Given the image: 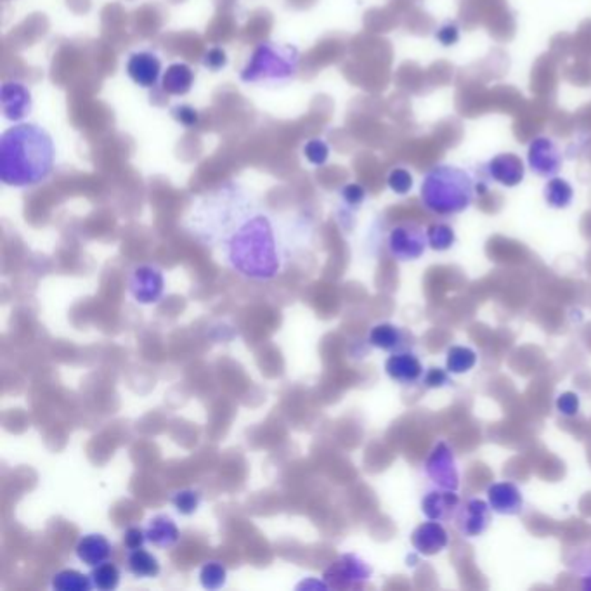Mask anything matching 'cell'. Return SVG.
<instances>
[{"label":"cell","mask_w":591,"mask_h":591,"mask_svg":"<svg viewBox=\"0 0 591 591\" xmlns=\"http://www.w3.org/2000/svg\"><path fill=\"white\" fill-rule=\"evenodd\" d=\"M188 229L228 269L257 283L276 279L296 252L276 216L237 182L198 198Z\"/></svg>","instance_id":"6da1fadb"},{"label":"cell","mask_w":591,"mask_h":591,"mask_svg":"<svg viewBox=\"0 0 591 591\" xmlns=\"http://www.w3.org/2000/svg\"><path fill=\"white\" fill-rule=\"evenodd\" d=\"M54 161V140L40 125L20 123L0 138V179L5 186H39L53 174Z\"/></svg>","instance_id":"7a4b0ae2"},{"label":"cell","mask_w":591,"mask_h":591,"mask_svg":"<svg viewBox=\"0 0 591 591\" xmlns=\"http://www.w3.org/2000/svg\"><path fill=\"white\" fill-rule=\"evenodd\" d=\"M300 53L294 45L262 42L239 73L243 83L285 85L296 77Z\"/></svg>","instance_id":"3957f363"},{"label":"cell","mask_w":591,"mask_h":591,"mask_svg":"<svg viewBox=\"0 0 591 591\" xmlns=\"http://www.w3.org/2000/svg\"><path fill=\"white\" fill-rule=\"evenodd\" d=\"M372 574L373 571L370 564L359 555L344 553L325 569L323 581L328 585V588L334 590H353L364 586L370 581Z\"/></svg>","instance_id":"277c9868"},{"label":"cell","mask_w":591,"mask_h":591,"mask_svg":"<svg viewBox=\"0 0 591 591\" xmlns=\"http://www.w3.org/2000/svg\"><path fill=\"white\" fill-rule=\"evenodd\" d=\"M425 473L437 488L456 491L460 484V473L456 467L453 450L446 442H439L425 461Z\"/></svg>","instance_id":"5b68a950"},{"label":"cell","mask_w":591,"mask_h":591,"mask_svg":"<svg viewBox=\"0 0 591 591\" xmlns=\"http://www.w3.org/2000/svg\"><path fill=\"white\" fill-rule=\"evenodd\" d=\"M129 292L138 304H157L165 292V277L155 266H138L129 276Z\"/></svg>","instance_id":"8992f818"},{"label":"cell","mask_w":591,"mask_h":591,"mask_svg":"<svg viewBox=\"0 0 591 591\" xmlns=\"http://www.w3.org/2000/svg\"><path fill=\"white\" fill-rule=\"evenodd\" d=\"M427 248V237L425 233L414 226L404 224L395 228L389 237V250L397 260H416L423 256Z\"/></svg>","instance_id":"52a82bcc"},{"label":"cell","mask_w":591,"mask_h":591,"mask_svg":"<svg viewBox=\"0 0 591 591\" xmlns=\"http://www.w3.org/2000/svg\"><path fill=\"white\" fill-rule=\"evenodd\" d=\"M456 528L465 538L484 534L491 522V507L482 499H469L456 512Z\"/></svg>","instance_id":"ba28073f"},{"label":"cell","mask_w":591,"mask_h":591,"mask_svg":"<svg viewBox=\"0 0 591 591\" xmlns=\"http://www.w3.org/2000/svg\"><path fill=\"white\" fill-rule=\"evenodd\" d=\"M0 102L4 119L9 121H20L24 119L26 115H30L34 106L32 92L20 82H4L0 89Z\"/></svg>","instance_id":"9c48e42d"},{"label":"cell","mask_w":591,"mask_h":591,"mask_svg":"<svg viewBox=\"0 0 591 591\" xmlns=\"http://www.w3.org/2000/svg\"><path fill=\"white\" fill-rule=\"evenodd\" d=\"M127 75L144 89L155 87L161 79V61L146 51L134 53L127 61Z\"/></svg>","instance_id":"30bf717a"},{"label":"cell","mask_w":591,"mask_h":591,"mask_svg":"<svg viewBox=\"0 0 591 591\" xmlns=\"http://www.w3.org/2000/svg\"><path fill=\"white\" fill-rule=\"evenodd\" d=\"M460 505L461 503L456 491L437 488L435 491L425 494V498L421 499V512L429 520L444 522L456 517Z\"/></svg>","instance_id":"8fae6325"},{"label":"cell","mask_w":591,"mask_h":591,"mask_svg":"<svg viewBox=\"0 0 591 591\" xmlns=\"http://www.w3.org/2000/svg\"><path fill=\"white\" fill-rule=\"evenodd\" d=\"M385 372L387 374L402 385H412L423 378V364L421 361L408 351L392 353V355L385 361Z\"/></svg>","instance_id":"7c38bea8"},{"label":"cell","mask_w":591,"mask_h":591,"mask_svg":"<svg viewBox=\"0 0 591 591\" xmlns=\"http://www.w3.org/2000/svg\"><path fill=\"white\" fill-rule=\"evenodd\" d=\"M488 503L494 513L518 515L524 510L522 491L512 482H496L488 489Z\"/></svg>","instance_id":"4fadbf2b"},{"label":"cell","mask_w":591,"mask_h":591,"mask_svg":"<svg viewBox=\"0 0 591 591\" xmlns=\"http://www.w3.org/2000/svg\"><path fill=\"white\" fill-rule=\"evenodd\" d=\"M412 543H413L416 552L421 553L425 557H432V555L442 552L448 547L450 536L439 522L431 520L414 529L412 534Z\"/></svg>","instance_id":"5bb4252c"},{"label":"cell","mask_w":591,"mask_h":591,"mask_svg":"<svg viewBox=\"0 0 591 591\" xmlns=\"http://www.w3.org/2000/svg\"><path fill=\"white\" fill-rule=\"evenodd\" d=\"M75 553L80 562L89 567H96L108 562L111 555V543L102 534H85L80 538Z\"/></svg>","instance_id":"9a60e30c"},{"label":"cell","mask_w":591,"mask_h":591,"mask_svg":"<svg viewBox=\"0 0 591 591\" xmlns=\"http://www.w3.org/2000/svg\"><path fill=\"white\" fill-rule=\"evenodd\" d=\"M148 543L155 548H172L180 539L178 524L169 515H155L146 528Z\"/></svg>","instance_id":"2e32d148"},{"label":"cell","mask_w":591,"mask_h":591,"mask_svg":"<svg viewBox=\"0 0 591 591\" xmlns=\"http://www.w3.org/2000/svg\"><path fill=\"white\" fill-rule=\"evenodd\" d=\"M195 82V73L193 70L184 64V63H176L167 68V72L161 77V85L167 94L172 96H184L191 91Z\"/></svg>","instance_id":"e0dca14e"},{"label":"cell","mask_w":591,"mask_h":591,"mask_svg":"<svg viewBox=\"0 0 591 591\" xmlns=\"http://www.w3.org/2000/svg\"><path fill=\"white\" fill-rule=\"evenodd\" d=\"M368 342L385 353H399L404 349V332L392 323H380L372 328Z\"/></svg>","instance_id":"ac0fdd59"},{"label":"cell","mask_w":591,"mask_h":591,"mask_svg":"<svg viewBox=\"0 0 591 591\" xmlns=\"http://www.w3.org/2000/svg\"><path fill=\"white\" fill-rule=\"evenodd\" d=\"M127 567H129V572L139 579L157 577L161 571L157 557L144 548L127 552Z\"/></svg>","instance_id":"d6986e66"},{"label":"cell","mask_w":591,"mask_h":591,"mask_svg":"<svg viewBox=\"0 0 591 591\" xmlns=\"http://www.w3.org/2000/svg\"><path fill=\"white\" fill-rule=\"evenodd\" d=\"M53 590L56 591H89L94 588L91 574H82L75 569H63L53 576Z\"/></svg>","instance_id":"ffe728a7"},{"label":"cell","mask_w":591,"mask_h":591,"mask_svg":"<svg viewBox=\"0 0 591 591\" xmlns=\"http://www.w3.org/2000/svg\"><path fill=\"white\" fill-rule=\"evenodd\" d=\"M199 583L205 590H220L228 583V569L222 562H205L199 569Z\"/></svg>","instance_id":"44dd1931"},{"label":"cell","mask_w":591,"mask_h":591,"mask_svg":"<svg viewBox=\"0 0 591 591\" xmlns=\"http://www.w3.org/2000/svg\"><path fill=\"white\" fill-rule=\"evenodd\" d=\"M120 577H121V572L111 562H104L101 566H96V567H92V572H91L92 585L99 591L117 590L120 585Z\"/></svg>","instance_id":"7402d4cb"},{"label":"cell","mask_w":591,"mask_h":591,"mask_svg":"<svg viewBox=\"0 0 591 591\" xmlns=\"http://www.w3.org/2000/svg\"><path fill=\"white\" fill-rule=\"evenodd\" d=\"M477 363V354L469 347L454 345L448 351L446 368L450 373L461 374L470 372Z\"/></svg>","instance_id":"603a6c76"},{"label":"cell","mask_w":591,"mask_h":591,"mask_svg":"<svg viewBox=\"0 0 591 591\" xmlns=\"http://www.w3.org/2000/svg\"><path fill=\"white\" fill-rule=\"evenodd\" d=\"M572 555L574 557L569 558L572 571L581 579V586L591 591V547L577 548Z\"/></svg>","instance_id":"cb8c5ba5"},{"label":"cell","mask_w":591,"mask_h":591,"mask_svg":"<svg viewBox=\"0 0 591 591\" xmlns=\"http://www.w3.org/2000/svg\"><path fill=\"white\" fill-rule=\"evenodd\" d=\"M170 503L178 510V513L184 517H189L198 512V509L201 505V494L195 489H180L178 493L170 496Z\"/></svg>","instance_id":"d4e9b609"},{"label":"cell","mask_w":591,"mask_h":591,"mask_svg":"<svg viewBox=\"0 0 591 591\" xmlns=\"http://www.w3.org/2000/svg\"><path fill=\"white\" fill-rule=\"evenodd\" d=\"M304 155L313 165L321 167V165L326 163V160L330 157V150H328V146H326V142L323 139H311L304 146Z\"/></svg>","instance_id":"484cf974"},{"label":"cell","mask_w":591,"mask_h":591,"mask_svg":"<svg viewBox=\"0 0 591 591\" xmlns=\"http://www.w3.org/2000/svg\"><path fill=\"white\" fill-rule=\"evenodd\" d=\"M429 243L434 250H439V252L448 250L454 243L453 231L446 226H434L429 231Z\"/></svg>","instance_id":"4316f807"},{"label":"cell","mask_w":591,"mask_h":591,"mask_svg":"<svg viewBox=\"0 0 591 591\" xmlns=\"http://www.w3.org/2000/svg\"><path fill=\"white\" fill-rule=\"evenodd\" d=\"M146 543H148L146 529H140V528H129L127 531L123 532V545H125L127 552L144 548Z\"/></svg>","instance_id":"83f0119b"},{"label":"cell","mask_w":591,"mask_h":591,"mask_svg":"<svg viewBox=\"0 0 591 591\" xmlns=\"http://www.w3.org/2000/svg\"><path fill=\"white\" fill-rule=\"evenodd\" d=\"M557 410L564 416H574L579 412V395L574 392H564L557 399Z\"/></svg>","instance_id":"f1b7e54d"},{"label":"cell","mask_w":591,"mask_h":591,"mask_svg":"<svg viewBox=\"0 0 591 591\" xmlns=\"http://www.w3.org/2000/svg\"><path fill=\"white\" fill-rule=\"evenodd\" d=\"M421 380L431 389H441V387H446V385L451 383L450 372H444V370H439V368H431L429 372H425Z\"/></svg>","instance_id":"f546056e"},{"label":"cell","mask_w":591,"mask_h":591,"mask_svg":"<svg viewBox=\"0 0 591 591\" xmlns=\"http://www.w3.org/2000/svg\"><path fill=\"white\" fill-rule=\"evenodd\" d=\"M226 64H228V56H226V53H224L222 49H218V47L210 49V51L203 56V66L208 68V70H212V72L222 70Z\"/></svg>","instance_id":"4dcf8cb0"},{"label":"cell","mask_w":591,"mask_h":591,"mask_svg":"<svg viewBox=\"0 0 591 591\" xmlns=\"http://www.w3.org/2000/svg\"><path fill=\"white\" fill-rule=\"evenodd\" d=\"M172 115L184 127H195V125H198V111L197 110H193L191 106H186V104L176 106V108H172Z\"/></svg>","instance_id":"1f68e13d"},{"label":"cell","mask_w":591,"mask_h":591,"mask_svg":"<svg viewBox=\"0 0 591 591\" xmlns=\"http://www.w3.org/2000/svg\"><path fill=\"white\" fill-rule=\"evenodd\" d=\"M342 198L344 201H347L349 205H359L363 199H364V189L357 184H351V186H345L342 189Z\"/></svg>","instance_id":"d6a6232c"},{"label":"cell","mask_w":591,"mask_h":591,"mask_svg":"<svg viewBox=\"0 0 591 591\" xmlns=\"http://www.w3.org/2000/svg\"><path fill=\"white\" fill-rule=\"evenodd\" d=\"M389 184H391V188H392L394 191H397V193H406L408 188L412 186V180H410V178H408L404 172H394V174L391 176Z\"/></svg>","instance_id":"836d02e7"}]
</instances>
